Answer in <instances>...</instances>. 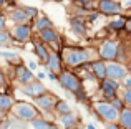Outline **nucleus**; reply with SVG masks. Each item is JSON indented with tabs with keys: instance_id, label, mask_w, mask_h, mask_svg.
Instances as JSON below:
<instances>
[{
	"instance_id": "nucleus-1",
	"label": "nucleus",
	"mask_w": 131,
	"mask_h": 129,
	"mask_svg": "<svg viewBox=\"0 0 131 129\" xmlns=\"http://www.w3.org/2000/svg\"><path fill=\"white\" fill-rule=\"evenodd\" d=\"M60 55L67 70H80L81 66L95 61L93 56L100 58L98 51L93 53L91 48H83L78 45H63V48L60 50Z\"/></svg>"
},
{
	"instance_id": "nucleus-2",
	"label": "nucleus",
	"mask_w": 131,
	"mask_h": 129,
	"mask_svg": "<svg viewBox=\"0 0 131 129\" xmlns=\"http://www.w3.org/2000/svg\"><path fill=\"white\" fill-rule=\"evenodd\" d=\"M42 111L37 108V104L33 103H27V101H17L15 106L12 109L13 119H18L22 123H33L35 119L42 118Z\"/></svg>"
},
{
	"instance_id": "nucleus-3",
	"label": "nucleus",
	"mask_w": 131,
	"mask_h": 129,
	"mask_svg": "<svg viewBox=\"0 0 131 129\" xmlns=\"http://www.w3.org/2000/svg\"><path fill=\"white\" fill-rule=\"evenodd\" d=\"M58 84L68 91L70 94H77L78 91L83 89V80L75 73L73 70H63L58 74Z\"/></svg>"
},
{
	"instance_id": "nucleus-4",
	"label": "nucleus",
	"mask_w": 131,
	"mask_h": 129,
	"mask_svg": "<svg viewBox=\"0 0 131 129\" xmlns=\"http://www.w3.org/2000/svg\"><path fill=\"white\" fill-rule=\"evenodd\" d=\"M93 109H95V114L98 119L105 121V123H118L119 119V111H116L115 108L111 106L110 101H96L93 104Z\"/></svg>"
},
{
	"instance_id": "nucleus-5",
	"label": "nucleus",
	"mask_w": 131,
	"mask_h": 129,
	"mask_svg": "<svg viewBox=\"0 0 131 129\" xmlns=\"http://www.w3.org/2000/svg\"><path fill=\"white\" fill-rule=\"evenodd\" d=\"M119 42L113 38H106L101 42V45L98 46V56L103 61H116L119 56Z\"/></svg>"
},
{
	"instance_id": "nucleus-6",
	"label": "nucleus",
	"mask_w": 131,
	"mask_h": 129,
	"mask_svg": "<svg viewBox=\"0 0 131 129\" xmlns=\"http://www.w3.org/2000/svg\"><path fill=\"white\" fill-rule=\"evenodd\" d=\"M10 35H12L13 43H30L33 40V27L32 25H13L10 28Z\"/></svg>"
},
{
	"instance_id": "nucleus-7",
	"label": "nucleus",
	"mask_w": 131,
	"mask_h": 129,
	"mask_svg": "<svg viewBox=\"0 0 131 129\" xmlns=\"http://www.w3.org/2000/svg\"><path fill=\"white\" fill-rule=\"evenodd\" d=\"M96 12L105 17H119L123 12V5L116 0H98L96 2Z\"/></svg>"
},
{
	"instance_id": "nucleus-8",
	"label": "nucleus",
	"mask_w": 131,
	"mask_h": 129,
	"mask_svg": "<svg viewBox=\"0 0 131 129\" xmlns=\"http://www.w3.org/2000/svg\"><path fill=\"white\" fill-rule=\"evenodd\" d=\"M126 76H128V66L125 63H121V61H108L106 63V78L121 83Z\"/></svg>"
},
{
	"instance_id": "nucleus-9",
	"label": "nucleus",
	"mask_w": 131,
	"mask_h": 129,
	"mask_svg": "<svg viewBox=\"0 0 131 129\" xmlns=\"http://www.w3.org/2000/svg\"><path fill=\"white\" fill-rule=\"evenodd\" d=\"M100 93L105 101L115 99L116 96H119V83L115 80H110V78H105L103 81H100Z\"/></svg>"
},
{
	"instance_id": "nucleus-10",
	"label": "nucleus",
	"mask_w": 131,
	"mask_h": 129,
	"mask_svg": "<svg viewBox=\"0 0 131 129\" xmlns=\"http://www.w3.org/2000/svg\"><path fill=\"white\" fill-rule=\"evenodd\" d=\"M58 101H60V98H58L57 94L51 93V91H47V93L42 94L40 98H37L35 104L42 113H51V111H55Z\"/></svg>"
},
{
	"instance_id": "nucleus-11",
	"label": "nucleus",
	"mask_w": 131,
	"mask_h": 129,
	"mask_svg": "<svg viewBox=\"0 0 131 129\" xmlns=\"http://www.w3.org/2000/svg\"><path fill=\"white\" fill-rule=\"evenodd\" d=\"M48 91V88L45 86L40 80H33L32 83L25 84V86H22V93L27 94L28 98H32V99H37V98H40L42 94H45Z\"/></svg>"
},
{
	"instance_id": "nucleus-12",
	"label": "nucleus",
	"mask_w": 131,
	"mask_h": 129,
	"mask_svg": "<svg viewBox=\"0 0 131 129\" xmlns=\"http://www.w3.org/2000/svg\"><path fill=\"white\" fill-rule=\"evenodd\" d=\"M8 18L13 22V25H32L33 20L27 15L23 7H13L8 12Z\"/></svg>"
},
{
	"instance_id": "nucleus-13",
	"label": "nucleus",
	"mask_w": 131,
	"mask_h": 129,
	"mask_svg": "<svg viewBox=\"0 0 131 129\" xmlns=\"http://www.w3.org/2000/svg\"><path fill=\"white\" fill-rule=\"evenodd\" d=\"M45 70H47L48 73H55L57 76H58V74H60L63 70H67V68H65V64H63V60H61L60 51H51L50 60H48L47 64H45Z\"/></svg>"
},
{
	"instance_id": "nucleus-14",
	"label": "nucleus",
	"mask_w": 131,
	"mask_h": 129,
	"mask_svg": "<svg viewBox=\"0 0 131 129\" xmlns=\"http://www.w3.org/2000/svg\"><path fill=\"white\" fill-rule=\"evenodd\" d=\"M33 51H35V55L38 56V61L40 64H47L48 60H50V55H51V50L50 46H47L45 43H42L40 40H35L33 42Z\"/></svg>"
},
{
	"instance_id": "nucleus-15",
	"label": "nucleus",
	"mask_w": 131,
	"mask_h": 129,
	"mask_svg": "<svg viewBox=\"0 0 131 129\" xmlns=\"http://www.w3.org/2000/svg\"><path fill=\"white\" fill-rule=\"evenodd\" d=\"M88 70L98 81H103L106 78V61L103 60H95V61L88 63Z\"/></svg>"
},
{
	"instance_id": "nucleus-16",
	"label": "nucleus",
	"mask_w": 131,
	"mask_h": 129,
	"mask_svg": "<svg viewBox=\"0 0 131 129\" xmlns=\"http://www.w3.org/2000/svg\"><path fill=\"white\" fill-rule=\"evenodd\" d=\"M15 98L12 94L7 93H0V116H5V114L12 113L13 106H15Z\"/></svg>"
},
{
	"instance_id": "nucleus-17",
	"label": "nucleus",
	"mask_w": 131,
	"mask_h": 129,
	"mask_svg": "<svg viewBox=\"0 0 131 129\" xmlns=\"http://www.w3.org/2000/svg\"><path fill=\"white\" fill-rule=\"evenodd\" d=\"M70 28H71V32H73L77 36H85L88 33V30H86V20L80 18V17H73V18L70 20Z\"/></svg>"
},
{
	"instance_id": "nucleus-18",
	"label": "nucleus",
	"mask_w": 131,
	"mask_h": 129,
	"mask_svg": "<svg viewBox=\"0 0 131 129\" xmlns=\"http://www.w3.org/2000/svg\"><path fill=\"white\" fill-rule=\"evenodd\" d=\"M32 27H33V32L35 33H40V32H43V30H47V28H53L55 25H53V22H51L50 17L40 15V17H37V18L33 20Z\"/></svg>"
},
{
	"instance_id": "nucleus-19",
	"label": "nucleus",
	"mask_w": 131,
	"mask_h": 129,
	"mask_svg": "<svg viewBox=\"0 0 131 129\" xmlns=\"http://www.w3.org/2000/svg\"><path fill=\"white\" fill-rule=\"evenodd\" d=\"M58 123L61 124V129L78 127V124H80V118H78V114H75V113H68V114H65V116L58 118Z\"/></svg>"
},
{
	"instance_id": "nucleus-20",
	"label": "nucleus",
	"mask_w": 131,
	"mask_h": 129,
	"mask_svg": "<svg viewBox=\"0 0 131 129\" xmlns=\"http://www.w3.org/2000/svg\"><path fill=\"white\" fill-rule=\"evenodd\" d=\"M126 22H128V17L119 15L118 18H115L113 22L108 23V30H111V32H115V33H119V32H123V30H126Z\"/></svg>"
},
{
	"instance_id": "nucleus-21",
	"label": "nucleus",
	"mask_w": 131,
	"mask_h": 129,
	"mask_svg": "<svg viewBox=\"0 0 131 129\" xmlns=\"http://www.w3.org/2000/svg\"><path fill=\"white\" fill-rule=\"evenodd\" d=\"M119 126L123 129H131V108L126 106L125 109L119 113V119H118Z\"/></svg>"
},
{
	"instance_id": "nucleus-22",
	"label": "nucleus",
	"mask_w": 131,
	"mask_h": 129,
	"mask_svg": "<svg viewBox=\"0 0 131 129\" xmlns=\"http://www.w3.org/2000/svg\"><path fill=\"white\" fill-rule=\"evenodd\" d=\"M55 113L58 114V116H65V114H68V113H73L71 111V106H70V103H68L67 99H60L57 103V108H55Z\"/></svg>"
},
{
	"instance_id": "nucleus-23",
	"label": "nucleus",
	"mask_w": 131,
	"mask_h": 129,
	"mask_svg": "<svg viewBox=\"0 0 131 129\" xmlns=\"http://www.w3.org/2000/svg\"><path fill=\"white\" fill-rule=\"evenodd\" d=\"M8 45H13V40H12V35H10V30H0V46H8Z\"/></svg>"
},
{
	"instance_id": "nucleus-24",
	"label": "nucleus",
	"mask_w": 131,
	"mask_h": 129,
	"mask_svg": "<svg viewBox=\"0 0 131 129\" xmlns=\"http://www.w3.org/2000/svg\"><path fill=\"white\" fill-rule=\"evenodd\" d=\"M30 124H32L33 129H48V127H50V121H47L43 116L38 118V119H35L33 123H30Z\"/></svg>"
},
{
	"instance_id": "nucleus-25",
	"label": "nucleus",
	"mask_w": 131,
	"mask_h": 129,
	"mask_svg": "<svg viewBox=\"0 0 131 129\" xmlns=\"http://www.w3.org/2000/svg\"><path fill=\"white\" fill-rule=\"evenodd\" d=\"M33 80H37V76L33 74V71H30V70H27V73L23 74L20 80H17L20 83V86H25V84H28V83H32Z\"/></svg>"
},
{
	"instance_id": "nucleus-26",
	"label": "nucleus",
	"mask_w": 131,
	"mask_h": 129,
	"mask_svg": "<svg viewBox=\"0 0 131 129\" xmlns=\"http://www.w3.org/2000/svg\"><path fill=\"white\" fill-rule=\"evenodd\" d=\"M110 103H111V106L115 108L116 111H119V113H121V111H123V109L126 108V104H125V101L121 99V96H116L115 99H111Z\"/></svg>"
},
{
	"instance_id": "nucleus-27",
	"label": "nucleus",
	"mask_w": 131,
	"mask_h": 129,
	"mask_svg": "<svg viewBox=\"0 0 131 129\" xmlns=\"http://www.w3.org/2000/svg\"><path fill=\"white\" fill-rule=\"evenodd\" d=\"M23 10L27 12V15H28V17H30L32 20H35L37 17H40V15H42V13L38 12V8H37V7H30V5H25V7H23Z\"/></svg>"
},
{
	"instance_id": "nucleus-28",
	"label": "nucleus",
	"mask_w": 131,
	"mask_h": 129,
	"mask_svg": "<svg viewBox=\"0 0 131 129\" xmlns=\"http://www.w3.org/2000/svg\"><path fill=\"white\" fill-rule=\"evenodd\" d=\"M27 70H28V68H27V64H25V63L17 64V66H15V80H20V78H22L23 74L27 73Z\"/></svg>"
},
{
	"instance_id": "nucleus-29",
	"label": "nucleus",
	"mask_w": 131,
	"mask_h": 129,
	"mask_svg": "<svg viewBox=\"0 0 131 129\" xmlns=\"http://www.w3.org/2000/svg\"><path fill=\"white\" fill-rule=\"evenodd\" d=\"M121 99L125 101V104H126V106H129V108H131V89H125V91H123Z\"/></svg>"
},
{
	"instance_id": "nucleus-30",
	"label": "nucleus",
	"mask_w": 131,
	"mask_h": 129,
	"mask_svg": "<svg viewBox=\"0 0 131 129\" xmlns=\"http://www.w3.org/2000/svg\"><path fill=\"white\" fill-rule=\"evenodd\" d=\"M7 80H8L7 73L3 70H0V86H5V84H7Z\"/></svg>"
},
{
	"instance_id": "nucleus-31",
	"label": "nucleus",
	"mask_w": 131,
	"mask_h": 129,
	"mask_svg": "<svg viewBox=\"0 0 131 129\" xmlns=\"http://www.w3.org/2000/svg\"><path fill=\"white\" fill-rule=\"evenodd\" d=\"M105 129H123L119 123H105Z\"/></svg>"
},
{
	"instance_id": "nucleus-32",
	"label": "nucleus",
	"mask_w": 131,
	"mask_h": 129,
	"mask_svg": "<svg viewBox=\"0 0 131 129\" xmlns=\"http://www.w3.org/2000/svg\"><path fill=\"white\" fill-rule=\"evenodd\" d=\"M27 68H28L30 71H35V70H38V63H37V61H33V60H30L28 64H27Z\"/></svg>"
},
{
	"instance_id": "nucleus-33",
	"label": "nucleus",
	"mask_w": 131,
	"mask_h": 129,
	"mask_svg": "<svg viewBox=\"0 0 131 129\" xmlns=\"http://www.w3.org/2000/svg\"><path fill=\"white\" fill-rule=\"evenodd\" d=\"M123 84H125V89H131V74H128L123 80Z\"/></svg>"
},
{
	"instance_id": "nucleus-34",
	"label": "nucleus",
	"mask_w": 131,
	"mask_h": 129,
	"mask_svg": "<svg viewBox=\"0 0 131 129\" xmlns=\"http://www.w3.org/2000/svg\"><path fill=\"white\" fill-rule=\"evenodd\" d=\"M0 30H7V17L5 15L0 17Z\"/></svg>"
},
{
	"instance_id": "nucleus-35",
	"label": "nucleus",
	"mask_w": 131,
	"mask_h": 129,
	"mask_svg": "<svg viewBox=\"0 0 131 129\" xmlns=\"http://www.w3.org/2000/svg\"><path fill=\"white\" fill-rule=\"evenodd\" d=\"M45 78H47V74H45L43 71H38V73H37V80L42 81V80H45Z\"/></svg>"
},
{
	"instance_id": "nucleus-36",
	"label": "nucleus",
	"mask_w": 131,
	"mask_h": 129,
	"mask_svg": "<svg viewBox=\"0 0 131 129\" xmlns=\"http://www.w3.org/2000/svg\"><path fill=\"white\" fill-rule=\"evenodd\" d=\"M126 32L131 33V17H128V22H126Z\"/></svg>"
},
{
	"instance_id": "nucleus-37",
	"label": "nucleus",
	"mask_w": 131,
	"mask_h": 129,
	"mask_svg": "<svg viewBox=\"0 0 131 129\" xmlns=\"http://www.w3.org/2000/svg\"><path fill=\"white\" fill-rule=\"evenodd\" d=\"M48 129H61V127L58 126V124H55V123H50V127Z\"/></svg>"
},
{
	"instance_id": "nucleus-38",
	"label": "nucleus",
	"mask_w": 131,
	"mask_h": 129,
	"mask_svg": "<svg viewBox=\"0 0 131 129\" xmlns=\"http://www.w3.org/2000/svg\"><path fill=\"white\" fill-rule=\"evenodd\" d=\"M5 3H7V0H0V8L3 10V7H5Z\"/></svg>"
},
{
	"instance_id": "nucleus-39",
	"label": "nucleus",
	"mask_w": 131,
	"mask_h": 129,
	"mask_svg": "<svg viewBox=\"0 0 131 129\" xmlns=\"http://www.w3.org/2000/svg\"><path fill=\"white\" fill-rule=\"evenodd\" d=\"M86 129H96L95 124H86Z\"/></svg>"
},
{
	"instance_id": "nucleus-40",
	"label": "nucleus",
	"mask_w": 131,
	"mask_h": 129,
	"mask_svg": "<svg viewBox=\"0 0 131 129\" xmlns=\"http://www.w3.org/2000/svg\"><path fill=\"white\" fill-rule=\"evenodd\" d=\"M126 7H131V0H128V2H126Z\"/></svg>"
},
{
	"instance_id": "nucleus-41",
	"label": "nucleus",
	"mask_w": 131,
	"mask_h": 129,
	"mask_svg": "<svg viewBox=\"0 0 131 129\" xmlns=\"http://www.w3.org/2000/svg\"><path fill=\"white\" fill-rule=\"evenodd\" d=\"M71 129H78V127H71Z\"/></svg>"
}]
</instances>
